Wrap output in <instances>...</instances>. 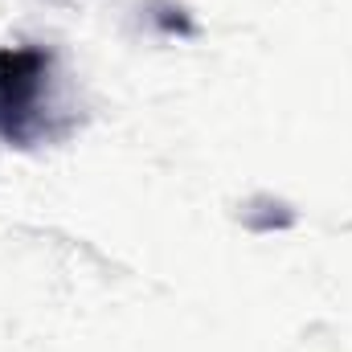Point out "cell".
Returning <instances> with one entry per match:
<instances>
[{"label": "cell", "instance_id": "6da1fadb", "mask_svg": "<svg viewBox=\"0 0 352 352\" xmlns=\"http://www.w3.org/2000/svg\"><path fill=\"white\" fill-rule=\"evenodd\" d=\"M54 102V54L41 45H4L0 50V140L12 148H37L58 140Z\"/></svg>", "mask_w": 352, "mask_h": 352}]
</instances>
